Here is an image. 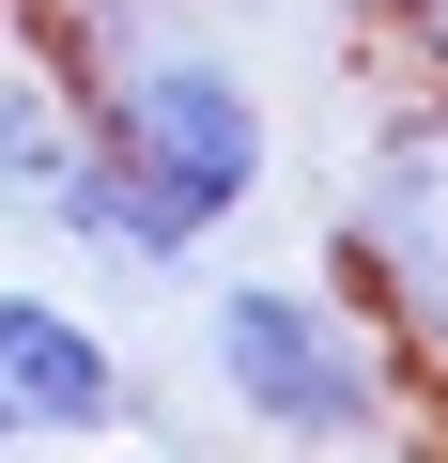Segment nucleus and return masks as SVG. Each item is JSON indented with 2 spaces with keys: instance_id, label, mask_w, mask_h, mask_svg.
Masks as SVG:
<instances>
[{
  "instance_id": "obj_3",
  "label": "nucleus",
  "mask_w": 448,
  "mask_h": 463,
  "mask_svg": "<svg viewBox=\"0 0 448 463\" xmlns=\"http://www.w3.org/2000/svg\"><path fill=\"white\" fill-rule=\"evenodd\" d=\"M155 402H139V371H124V340L78 309V294H47V279H0V448H62V432H139Z\"/></svg>"
},
{
  "instance_id": "obj_2",
  "label": "nucleus",
  "mask_w": 448,
  "mask_h": 463,
  "mask_svg": "<svg viewBox=\"0 0 448 463\" xmlns=\"http://www.w3.org/2000/svg\"><path fill=\"white\" fill-rule=\"evenodd\" d=\"M325 279L371 309V340L402 355L417 386V432H448V93L402 78L340 170V216H325Z\"/></svg>"
},
{
  "instance_id": "obj_4",
  "label": "nucleus",
  "mask_w": 448,
  "mask_h": 463,
  "mask_svg": "<svg viewBox=\"0 0 448 463\" xmlns=\"http://www.w3.org/2000/svg\"><path fill=\"white\" fill-rule=\"evenodd\" d=\"M78 139H93L78 62H62V47H16V62H0V216H32V232H47V201H62Z\"/></svg>"
},
{
  "instance_id": "obj_5",
  "label": "nucleus",
  "mask_w": 448,
  "mask_h": 463,
  "mask_svg": "<svg viewBox=\"0 0 448 463\" xmlns=\"http://www.w3.org/2000/svg\"><path fill=\"white\" fill-rule=\"evenodd\" d=\"M386 62L448 93V0H386Z\"/></svg>"
},
{
  "instance_id": "obj_1",
  "label": "nucleus",
  "mask_w": 448,
  "mask_h": 463,
  "mask_svg": "<svg viewBox=\"0 0 448 463\" xmlns=\"http://www.w3.org/2000/svg\"><path fill=\"white\" fill-rule=\"evenodd\" d=\"M201 386L263 448H386V432H417V386H402V355L371 340V309L340 279H216L201 294Z\"/></svg>"
}]
</instances>
